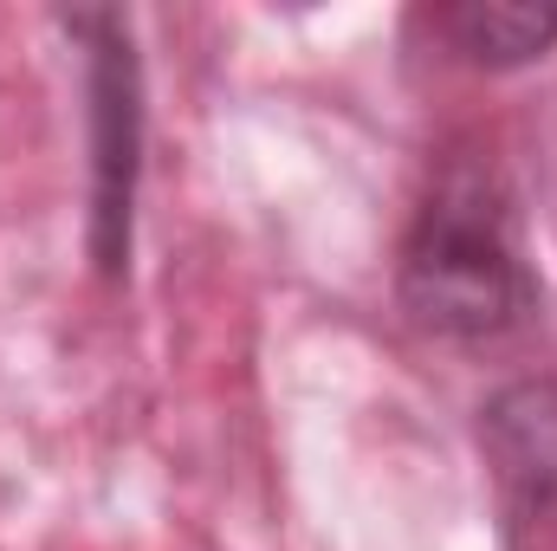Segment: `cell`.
<instances>
[{"label":"cell","mask_w":557,"mask_h":551,"mask_svg":"<svg viewBox=\"0 0 557 551\" xmlns=\"http://www.w3.org/2000/svg\"><path fill=\"white\" fill-rule=\"evenodd\" d=\"M91 46V149H98V260L104 273L131 254V201H137V149H143V98L131 26L117 13H72L65 20Z\"/></svg>","instance_id":"7a4b0ae2"},{"label":"cell","mask_w":557,"mask_h":551,"mask_svg":"<svg viewBox=\"0 0 557 551\" xmlns=\"http://www.w3.org/2000/svg\"><path fill=\"white\" fill-rule=\"evenodd\" d=\"M441 33L467 65L512 72L557 46V0H467L441 13Z\"/></svg>","instance_id":"277c9868"},{"label":"cell","mask_w":557,"mask_h":551,"mask_svg":"<svg viewBox=\"0 0 557 551\" xmlns=\"http://www.w3.org/2000/svg\"><path fill=\"white\" fill-rule=\"evenodd\" d=\"M403 305L434 338H506L532 318L539 285L519 247V215L493 162H447L403 247Z\"/></svg>","instance_id":"6da1fadb"},{"label":"cell","mask_w":557,"mask_h":551,"mask_svg":"<svg viewBox=\"0 0 557 551\" xmlns=\"http://www.w3.org/2000/svg\"><path fill=\"white\" fill-rule=\"evenodd\" d=\"M486 454L499 467V480L539 506L557 500V383H512L486 403Z\"/></svg>","instance_id":"3957f363"}]
</instances>
